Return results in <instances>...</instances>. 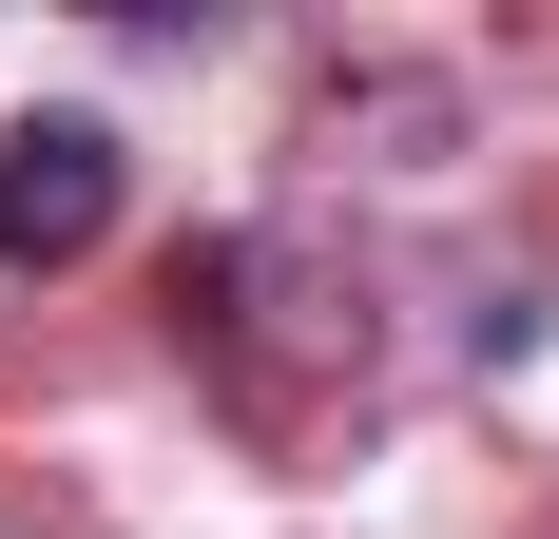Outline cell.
Wrapping results in <instances>:
<instances>
[{
    "mask_svg": "<svg viewBox=\"0 0 559 539\" xmlns=\"http://www.w3.org/2000/svg\"><path fill=\"white\" fill-rule=\"evenodd\" d=\"M116 231V116H20L0 135V270H78Z\"/></svg>",
    "mask_w": 559,
    "mask_h": 539,
    "instance_id": "1",
    "label": "cell"
}]
</instances>
